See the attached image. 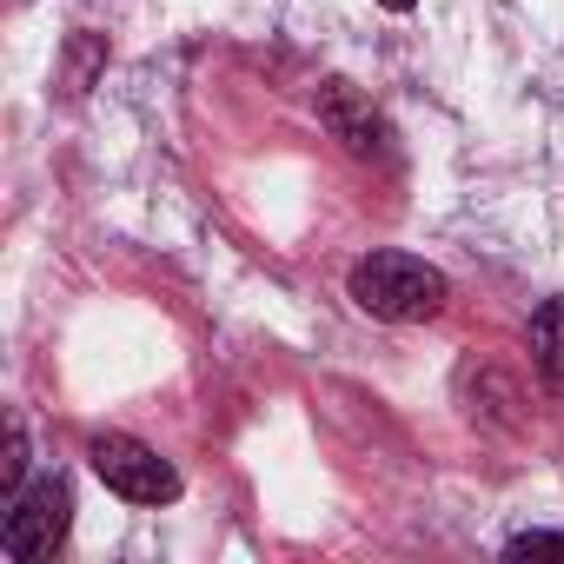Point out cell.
<instances>
[{
	"label": "cell",
	"mask_w": 564,
	"mask_h": 564,
	"mask_svg": "<svg viewBox=\"0 0 564 564\" xmlns=\"http://www.w3.org/2000/svg\"><path fill=\"white\" fill-rule=\"evenodd\" d=\"M346 293L359 300V313L386 319V326H419V319H438L452 286H445V272L425 265L419 252H399V246H379L352 265L346 279Z\"/></svg>",
	"instance_id": "6da1fadb"
},
{
	"label": "cell",
	"mask_w": 564,
	"mask_h": 564,
	"mask_svg": "<svg viewBox=\"0 0 564 564\" xmlns=\"http://www.w3.org/2000/svg\"><path fill=\"white\" fill-rule=\"evenodd\" d=\"M67 524H74V491L67 478H34L8 498V518H0V551L14 564H47L61 544H67Z\"/></svg>",
	"instance_id": "7a4b0ae2"
},
{
	"label": "cell",
	"mask_w": 564,
	"mask_h": 564,
	"mask_svg": "<svg viewBox=\"0 0 564 564\" xmlns=\"http://www.w3.org/2000/svg\"><path fill=\"white\" fill-rule=\"evenodd\" d=\"M87 465H94V478H100L113 498H127V505H173V498H180V471H173L147 438L100 432V438L87 445Z\"/></svg>",
	"instance_id": "3957f363"
},
{
	"label": "cell",
	"mask_w": 564,
	"mask_h": 564,
	"mask_svg": "<svg viewBox=\"0 0 564 564\" xmlns=\"http://www.w3.org/2000/svg\"><path fill=\"white\" fill-rule=\"evenodd\" d=\"M319 120L333 127V140H346V153H359V160L386 153V120L352 94V80H326L319 87Z\"/></svg>",
	"instance_id": "277c9868"
},
{
	"label": "cell",
	"mask_w": 564,
	"mask_h": 564,
	"mask_svg": "<svg viewBox=\"0 0 564 564\" xmlns=\"http://www.w3.org/2000/svg\"><path fill=\"white\" fill-rule=\"evenodd\" d=\"M531 366H538V379L564 399V300H544V306L531 313Z\"/></svg>",
	"instance_id": "5b68a950"
},
{
	"label": "cell",
	"mask_w": 564,
	"mask_h": 564,
	"mask_svg": "<svg viewBox=\"0 0 564 564\" xmlns=\"http://www.w3.org/2000/svg\"><path fill=\"white\" fill-rule=\"evenodd\" d=\"M100 61H107V41H100V34H74L61 87H67V94H87V87H94V67H100Z\"/></svg>",
	"instance_id": "8992f818"
},
{
	"label": "cell",
	"mask_w": 564,
	"mask_h": 564,
	"mask_svg": "<svg viewBox=\"0 0 564 564\" xmlns=\"http://www.w3.org/2000/svg\"><path fill=\"white\" fill-rule=\"evenodd\" d=\"M21 485H28V425H14V432H8V458H0V491L14 498Z\"/></svg>",
	"instance_id": "52a82bcc"
},
{
	"label": "cell",
	"mask_w": 564,
	"mask_h": 564,
	"mask_svg": "<svg viewBox=\"0 0 564 564\" xmlns=\"http://www.w3.org/2000/svg\"><path fill=\"white\" fill-rule=\"evenodd\" d=\"M505 557H564V538L557 531H524L505 544Z\"/></svg>",
	"instance_id": "ba28073f"
},
{
	"label": "cell",
	"mask_w": 564,
	"mask_h": 564,
	"mask_svg": "<svg viewBox=\"0 0 564 564\" xmlns=\"http://www.w3.org/2000/svg\"><path fill=\"white\" fill-rule=\"evenodd\" d=\"M379 8H392V14H412V8H419V0H379Z\"/></svg>",
	"instance_id": "9c48e42d"
}]
</instances>
